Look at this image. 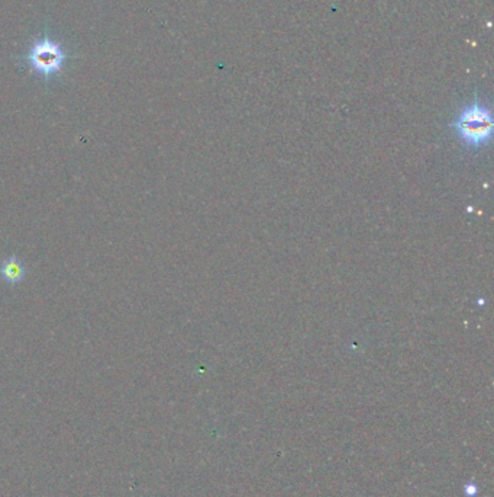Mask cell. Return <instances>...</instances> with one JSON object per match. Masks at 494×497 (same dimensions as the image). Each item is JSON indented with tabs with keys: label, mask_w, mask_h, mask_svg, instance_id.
<instances>
[{
	"label": "cell",
	"mask_w": 494,
	"mask_h": 497,
	"mask_svg": "<svg viewBox=\"0 0 494 497\" xmlns=\"http://www.w3.org/2000/svg\"><path fill=\"white\" fill-rule=\"evenodd\" d=\"M0 275L8 284H19L25 277V269L15 256H10L0 265Z\"/></svg>",
	"instance_id": "3957f363"
},
{
	"label": "cell",
	"mask_w": 494,
	"mask_h": 497,
	"mask_svg": "<svg viewBox=\"0 0 494 497\" xmlns=\"http://www.w3.org/2000/svg\"><path fill=\"white\" fill-rule=\"evenodd\" d=\"M67 59L68 54L64 48L48 36H42L37 41H33L25 57L32 70L41 75L44 79H52L57 76Z\"/></svg>",
	"instance_id": "7a4b0ae2"
},
{
	"label": "cell",
	"mask_w": 494,
	"mask_h": 497,
	"mask_svg": "<svg viewBox=\"0 0 494 497\" xmlns=\"http://www.w3.org/2000/svg\"><path fill=\"white\" fill-rule=\"evenodd\" d=\"M449 128L463 146L470 150H480L488 146L494 128L490 105L475 93L474 98L455 114L449 123Z\"/></svg>",
	"instance_id": "6da1fadb"
}]
</instances>
